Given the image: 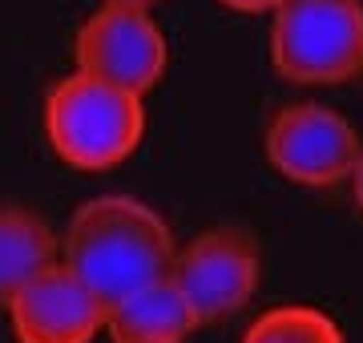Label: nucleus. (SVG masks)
Returning a JSON list of instances; mask_svg holds the SVG:
<instances>
[{"label":"nucleus","instance_id":"obj_1","mask_svg":"<svg viewBox=\"0 0 363 343\" xmlns=\"http://www.w3.org/2000/svg\"><path fill=\"white\" fill-rule=\"evenodd\" d=\"M174 230L150 202L133 194H97L69 218L61 235V263L105 307L130 291L157 283L174 263Z\"/></svg>","mask_w":363,"mask_h":343},{"label":"nucleus","instance_id":"obj_2","mask_svg":"<svg viewBox=\"0 0 363 343\" xmlns=\"http://www.w3.org/2000/svg\"><path fill=\"white\" fill-rule=\"evenodd\" d=\"M40 121L65 166L101 174L138 154L145 137V97L73 69L49 89Z\"/></svg>","mask_w":363,"mask_h":343},{"label":"nucleus","instance_id":"obj_3","mask_svg":"<svg viewBox=\"0 0 363 343\" xmlns=\"http://www.w3.org/2000/svg\"><path fill=\"white\" fill-rule=\"evenodd\" d=\"M271 69L303 89L363 77V0H283L271 13Z\"/></svg>","mask_w":363,"mask_h":343},{"label":"nucleus","instance_id":"obj_4","mask_svg":"<svg viewBox=\"0 0 363 343\" xmlns=\"http://www.w3.org/2000/svg\"><path fill=\"white\" fill-rule=\"evenodd\" d=\"M262 154L271 170L303 190H335L351 178L363 137L339 109L323 101H291L274 109L262 130Z\"/></svg>","mask_w":363,"mask_h":343},{"label":"nucleus","instance_id":"obj_5","mask_svg":"<svg viewBox=\"0 0 363 343\" xmlns=\"http://www.w3.org/2000/svg\"><path fill=\"white\" fill-rule=\"evenodd\" d=\"M169 279L202 327L222 323L255 303L262 287V247L242 226H210L174 251Z\"/></svg>","mask_w":363,"mask_h":343},{"label":"nucleus","instance_id":"obj_6","mask_svg":"<svg viewBox=\"0 0 363 343\" xmlns=\"http://www.w3.org/2000/svg\"><path fill=\"white\" fill-rule=\"evenodd\" d=\"M73 69L150 97L169 69L166 28L154 21V9L101 4L81 21L73 37Z\"/></svg>","mask_w":363,"mask_h":343},{"label":"nucleus","instance_id":"obj_7","mask_svg":"<svg viewBox=\"0 0 363 343\" xmlns=\"http://www.w3.org/2000/svg\"><path fill=\"white\" fill-rule=\"evenodd\" d=\"M4 311L16 343H93L105 335V303L65 263L25 283Z\"/></svg>","mask_w":363,"mask_h":343},{"label":"nucleus","instance_id":"obj_8","mask_svg":"<svg viewBox=\"0 0 363 343\" xmlns=\"http://www.w3.org/2000/svg\"><path fill=\"white\" fill-rule=\"evenodd\" d=\"M202 327L194 307L174 287V279H157L130 291L125 299L105 307V339L109 343H186Z\"/></svg>","mask_w":363,"mask_h":343},{"label":"nucleus","instance_id":"obj_9","mask_svg":"<svg viewBox=\"0 0 363 343\" xmlns=\"http://www.w3.org/2000/svg\"><path fill=\"white\" fill-rule=\"evenodd\" d=\"M61 263V235L25 206H0V307Z\"/></svg>","mask_w":363,"mask_h":343},{"label":"nucleus","instance_id":"obj_10","mask_svg":"<svg viewBox=\"0 0 363 343\" xmlns=\"http://www.w3.org/2000/svg\"><path fill=\"white\" fill-rule=\"evenodd\" d=\"M242 343H347L335 319L307 303H283L262 311L247 331Z\"/></svg>","mask_w":363,"mask_h":343},{"label":"nucleus","instance_id":"obj_11","mask_svg":"<svg viewBox=\"0 0 363 343\" xmlns=\"http://www.w3.org/2000/svg\"><path fill=\"white\" fill-rule=\"evenodd\" d=\"M222 9H230V13H242V16H271L283 0H218Z\"/></svg>","mask_w":363,"mask_h":343},{"label":"nucleus","instance_id":"obj_12","mask_svg":"<svg viewBox=\"0 0 363 343\" xmlns=\"http://www.w3.org/2000/svg\"><path fill=\"white\" fill-rule=\"evenodd\" d=\"M347 186H351V198H355V206H359V214H363V154H359V162H355V170H351Z\"/></svg>","mask_w":363,"mask_h":343},{"label":"nucleus","instance_id":"obj_13","mask_svg":"<svg viewBox=\"0 0 363 343\" xmlns=\"http://www.w3.org/2000/svg\"><path fill=\"white\" fill-rule=\"evenodd\" d=\"M101 4H138V9H154L162 0H101Z\"/></svg>","mask_w":363,"mask_h":343}]
</instances>
